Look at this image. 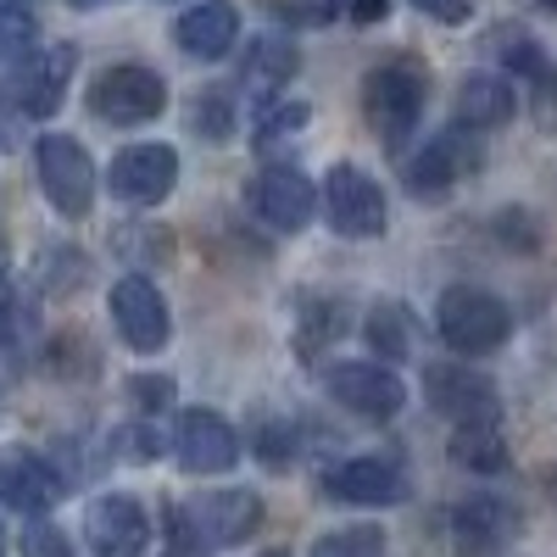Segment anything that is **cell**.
Segmentation results:
<instances>
[{
    "mask_svg": "<svg viewBox=\"0 0 557 557\" xmlns=\"http://www.w3.org/2000/svg\"><path fill=\"white\" fill-rule=\"evenodd\" d=\"M0 268H7V235H0Z\"/></svg>",
    "mask_w": 557,
    "mask_h": 557,
    "instance_id": "obj_39",
    "label": "cell"
},
{
    "mask_svg": "<svg viewBox=\"0 0 557 557\" xmlns=\"http://www.w3.org/2000/svg\"><path fill=\"white\" fill-rule=\"evenodd\" d=\"M546 491H552V496H557V474H546Z\"/></svg>",
    "mask_w": 557,
    "mask_h": 557,
    "instance_id": "obj_40",
    "label": "cell"
},
{
    "mask_svg": "<svg viewBox=\"0 0 557 557\" xmlns=\"http://www.w3.org/2000/svg\"><path fill=\"white\" fill-rule=\"evenodd\" d=\"M480 162H485L480 134H469V128H446V134H435L430 146L401 168V178H407V190H412V196H424V201H430V196H446L451 184H462Z\"/></svg>",
    "mask_w": 557,
    "mask_h": 557,
    "instance_id": "obj_11",
    "label": "cell"
},
{
    "mask_svg": "<svg viewBox=\"0 0 557 557\" xmlns=\"http://www.w3.org/2000/svg\"><path fill=\"white\" fill-rule=\"evenodd\" d=\"M435 330L457 357H491L513 335V312L502 296L480 290V285H451L435 301Z\"/></svg>",
    "mask_w": 557,
    "mask_h": 557,
    "instance_id": "obj_2",
    "label": "cell"
},
{
    "mask_svg": "<svg viewBox=\"0 0 557 557\" xmlns=\"http://www.w3.org/2000/svg\"><path fill=\"white\" fill-rule=\"evenodd\" d=\"M173 184H178V151L162 139H139V146H123L112 157V196L123 207H157L173 196Z\"/></svg>",
    "mask_w": 557,
    "mask_h": 557,
    "instance_id": "obj_10",
    "label": "cell"
},
{
    "mask_svg": "<svg viewBox=\"0 0 557 557\" xmlns=\"http://www.w3.org/2000/svg\"><path fill=\"white\" fill-rule=\"evenodd\" d=\"M12 330H17V307H12V296L0 290V346L12 341Z\"/></svg>",
    "mask_w": 557,
    "mask_h": 557,
    "instance_id": "obj_36",
    "label": "cell"
},
{
    "mask_svg": "<svg viewBox=\"0 0 557 557\" xmlns=\"http://www.w3.org/2000/svg\"><path fill=\"white\" fill-rule=\"evenodd\" d=\"M34 51V12L0 7V57H28Z\"/></svg>",
    "mask_w": 557,
    "mask_h": 557,
    "instance_id": "obj_30",
    "label": "cell"
},
{
    "mask_svg": "<svg viewBox=\"0 0 557 557\" xmlns=\"http://www.w3.org/2000/svg\"><path fill=\"white\" fill-rule=\"evenodd\" d=\"M524 530V513L502 496H457L446 507V541L462 557H491L502 546H513Z\"/></svg>",
    "mask_w": 557,
    "mask_h": 557,
    "instance_id": "obj_7",
    "label": "cell"
},
{
    "mask_svg": "<svg viewBox=\"0 0 557 557\" xmlns=\"http://www.w3.org/2000/svg\"><path fill=\"white\" fill-rule=\"evenodd\" d=\"M162 107H168V84L139 62H112L89 78V112L112 128H139L162 117Z\"/></svg>",
    "mask_w": 557,
    "mask_h": 557,
    "instance_id": "obj_3",
    "label": "cell"
},
{
    "mask_svg": "<svg viewBox=\"0 0 557 557\" xmlns=\"http://www.w3.org/2000/svg\"><path fill=\"white\" fill-rule=\"evenodd\" d=\"M0 502L17 507V513H28V519H45L62 502V474L39 451L12 446L7 457H0Z\"/></svg>",
    "mask_w": 557,
    "mask_h": 557,
    "instance_id": "obj_17",
    "label": "cell"
},
{
    "mask_svg": "<svg viewBox=\"0 0 557 557\" xmlns=\"http://www.w3.org/2000/svg\"><path fill=\"white\" fill-rule=\"evenodd\" d=\"M341 318H346V312H341L335 301H301V330H296V351H307V357H312V351H318L323 341H335V335H341Z\"/></svg>",
    "mask_w": 557,
    "mask_h": 557,
    "instance_id": "obj_27",
    "label": "cell"
},
{
    "mask_svg": "<svg viewBox=\"0 0 557 557\" xmlns=\"http://www.w3.org/2000/svg\"><path fill=\"white\" fill-rule=\"evenodd\" d=\"M412 7L435 23H469L474 17V0H412Z\"/></svg>",
    "mask_w": 557,
    "mask_h": 557,
    "instance_id": "obj_34",
    "label": "cell"
},
{
    "mask_svg": "<svg viewBox=\"0 0 557 557\" xmlns=\"http://www.w3.org/2000/svg\"><path fill=\"white\" fill-rule=\"evenodd\" d=\"M0 7H17V12H34V7H39V0H0Z\"/></svg>",
    "mask_w": 557,
    "mask_h": 557,
    "instance_id": "obj_38",
    "label": "cell"
},
{
    "mask_svg": "<svg viewBox=\"0 0 557 557\" xmlns=\"http://www.w3.org/2000/svg\"><path fill=\"white\" fill-rule=\"evenodd\" d=\"M307 117H312L307 101H268V107L257 112V146H278V139L301 134Z\"/></svg>",
    "mask_w": 557,
    "mask_h": 557,
    "instance_id": "obj_26",
    "label": "cell"
},
{
    "mask_svg": "<svg viewBox=\"0 0 557 557\" xmlns=\"http://www.w3.org/2000/svg\"><path fill=\"white\" fill-rule=\"evenodd\" d=\"M296 67H301L296 45H285V39H257L251 51H246L240 78L257 89V96H273V89H285V84L296 78Z\"/></svg>",
    "mask_w": 557,
    "mask_h": 557,
    "instance_id": "obj_21",
    "label": "cell"
},
{
    "mask_svg": "<svg viewBox=\"0 0 557 557\" xmlns=\"http://www.w3.org/2000/svg\"><path fill=\"white\" fill-rule=\"evenodd\" d=\"M34 168H39V190L45 201H51L62 218H89V207H96V162H89V151L78 146V139L67 134H45L34 146Z\"/></svg>",
    "mask_w": 557,
    "mask_h": 557,
    "instance_id": "obj_4",
    "label": "cell"
},
{
    "mask_svg": "<svg viewBox=\"0 0 557 557\" xmlns=\"http://www.w3.org/2000/svg\"><path fill=\"white\" fill-rule=\"evenodd\" d=\"M173 451L190 474H228L240 462V435L212 407H184L173 424Z\"/></svg>",
    "mask_w": 557,
    "mask_h": 557,
    "instance_id": "obj_12",
    "label": "cell"
},
{
    "mask_svg": "<svg viewBox=\"0 0 557 557\" xmlns=\"http://www.w3.org/2000/svg\"><path fill=\"white\" fill-rule=\"evenodd\" d=\"M246 201H251V212H257L268 228H278V235H296V228H307V218H312V207H318V190H312V178H307L301 168L273 162V168H262V173L246 184Z\"/></svg>",
    "mask_w": 557,
    "mask_h": 557,
    "instance_id": "obj_15",
    "label": "cell"
},
{
    "mask_svg": "<svg viewBox=\"0 0 557 557\" xmlns=\"http://www.w3.org/2000/svg\"><path fill=\"white\" fill-rule=\"evenodd\" d=\"M190 519H196V530H201V541L212 552L218 546H240L262 524V502H257V491H218V496L190 502Z\"/></svg>",
    "mask_w": 557,
    "mask_h": 557,
    "instance_id": "obj_18",
    "label": "cell"
},
{
    "mask_svg": "<svg viewBox=\"0 0 557 557\" xmlns=\"http://www.w3.org/2000/svg\"><path fill=\"white\" fill-rule=\"evenodd\" d=\"M312 557H385V530L380 524H346L312 541Z\"/></svg>",
    "mask_w": 557,
    "mask_h": 557,
    "instance_id": "obj_23",
    "label": "cell"
},
{
    "mask_svg": "<svg viewBox=\"0 0 557 557\" xmlns=\"http://www.w3.org/2000/svg\"><path fill=\"white\" fill-rule=\"evenodd\" d=\"M84 541L96 557H139L151 546V519H146V502L128 496V491H112V496H96L84 513Z\"/></svg>",
    "mask_w": 557,
    "mask_h": 557,
    "instance_id": "obj_14",
    "label": "cell"
},
{
    "mask_svg": "<svg viewBox=\"0 0 557 557\" xmlns=\"http://www.w3.org/2000/svg\"><path fill=\"white\" fill-rule=\"evenodd\" d=\"M424 396L441 418H451V424H496L502 412V396L496 385L480 374V368H462V362H435L424 368Z\"/></svg>",
    "mask_w": 557,
    "mask_h": 557,
    "instance_id": "obj_9",
    "label": "cell"
},
{
    "mask_svg": "<svg viewBox=\"0 0 557 557\" xmlns=\"http://www.w3.org/2000/svg\"><path fill=\"white\" fill-rule=\"evenodd\" d=\"M190 128H196L201 139H228V128H235V107H228L223 89H207V96H196Z\"/></svg>",
    "mask_w": 557,
    "mask_h": 557,
    "instance_id": "obj_29",
    "label": "cell"
},
{
    "mask_svg": "<svg viewBox=\"0 0 557 557\" xmlns=\"http://www.w3.org/2000/svg\"><path fill=\"white\" fill-rule=\"evenodd\" d=\"M491 45L502 51V62L513 67V73H530V78H546V51L530 39V34H519V28H502V34H491Z\"/></svg>",
    "mask_w": 557,
    "mask_h": 557,
    "instance_id": "obj_28",
    "label": "cell"
},
{
    "mask_svg": "<svg viewBox=\"0 0 557 557\" xmlns=\"http://www.w3.org/2000/svg\"><path fill=\"white\" fill-rule=\"evenodd\" d=\"M323 212H330V228L346 240L385 235V190L351 162H335L330 178H323Z\"/></svg>",
    "mask_w": 557,
    "mask_h": 557,
    "instance_id": "obj_8",
    "label": "cell"
},
{
    "mask_svg": "<svg viewBox=\"0 0 557 557\" xmlns=\"http://www.w3.org/2000/svg\"><path fill=\"white\" fill-rule=\"evenodd\" d=\"M173 39H178V51L196 57V62L228 57V51H235V39H240V12H235V0H201V7H190V12L178 17Z\"/></svg>",
    "mask_w": 557,
    "mask_h": 557,
    "instance_id": "obj_19",
    "label": "cell"
},
{
    "mask_svg": "<svg viewBox=\"0 0 557 557\" xmlns=\"http://www.w3.org/2000/svg\"><path fill=\"white\" fill-rule=\"evenodd\" d=\"M330 502H351V507H396L407 496V469L385 451H368V457H346L335 462L330 474L318 480Z\"/></svg>",
    "mask_w": 557,
    "mask_h": 557,
    "instance_id": "obj_13",
    "label": "cell"
},
{
    "mask_svg": "<svg viewBox=\"0 0 557 557\" xmlns=\"http://www.w3.org/2000/svg\"><path fill=\"white\" fill-rule=\"evenodd\" d=\"M451 457L469 474H502L507 469V441H502L496 424H462V430H451Z\"/></svg>",
    "mask_w": 557,
    "mask_h": 557,
    "instance_id": "obj_22",
    "label": "cell"
},
{
    "mask_svg": "<svg viewBox=\"0 0 557 557\" xmlns=\"http://www.w3.org/2000/svg\"><path fill=\"white\" fill-rule=\"evenodd\" d=\"M346 12H351L357 23H380V17L391 12V0H346Z\"/></svg>",
    "mask_w": 557,
    "mask_h": 557,
    "instance_id": "obj_35",
    "label": "cell"
},
{
    "mask_svg": "<svg viewBox=\"0 0 557 557\" xmlns=\"http://www.w3.org/2000/svg\"><path fill=\"white\" fill-rule=\"evenodd\" d=\"M541 7H546V12H557V0H541Z\"/></svg>",
    "mask_w": 557,
    "mask_h": 557,
    "instance_id": "obj_41",
    "label": "cell"
},
{
    "mask_svg": "<svg viewBox=\"0 0 557 557\" xmlns=\"http://www.w3.org/2000/svg\"><path fill=\"white\" fill-rule=\"evenodd\" d=\"M262 557H285V552H262Z\"/></svg>",
    "mask_w": 557,
    "mask_h": 557,
    "instance_id": "obj_42",
    "label": "cell"
},
{
    "mask_svg": "<svg viewBox=\"0 0 557 557\" xmlns=\"http://www.w3.org/2000/svg\"><path fill=\"white\" fill-rule=\"evenodd\" d=\"M513 112H519V96L502 73H469L457 84V128L485 134V128L513 123Z\"/></svg>",
    "mask_w": 557,
    "mask_h": 557,
    "instance_id": "obj_20",
    "label": "cell"
},
{
    "mask_svg": "<svg viewBox=\"0 0 557 557\" xmlns=\"http://www.w3.org/2000/svg\"><path fill=\"white\" fill-rule=\"evenodd\" d=\"M330 396L346 412L374 418V424H385V418H396L407 407V385H401L396 368H385V362H335L330 368Z\"/></svg>",
    "mask_w": 557,
    "mask_h": 557,
    "instance_id": "obj_16",
    "label": "cell"
},
{
    "mask_svg": "<svg viewBox=\"0 0 557 557\" xmlns=\"http://www.w3.org/2000/svg\"><path fill=\"white\" fill-rule=\"evenodd\" d=\"M268 7L278 17H290V23H330L346 0H268Z\"/></svg>",
    "mask_w": 557,
    "mask_h": 557,
    "instance_id": "obj_32",
    "label": "cell"
},
{
    "mask_svg": "<svg viewBox=\"0 0 557 557\" xmlns=\"http://www.w3.org/2000/svg\"><path fill=\"white\" fill-rule=\"evenodd\" d=\"M73 73H78V51L73 45H34V51L12 67V78H7V101L23 112V117H57V107L67 101V84H73Z\"/></svg>",
    "mask_w": 557,
    "mask_h": 557,
    "instance_id": "obj_5",
    "label": "cell"
},
{
    "mask_svg": "<svg viewBox=\"0 0 557 557\" xmlns=\"http://www.w3.org/2000/svg\"><path fill=\"white\" fill-rule=\"evenodd\" d=\"M162 535H168V557H212V546L201 541V530L190 519V502L162 507Z\"/></svg>",
    "mask_w": 557,
    "mask_h": 557,
    "instance_id": "obj_25",
    "label": "cell"
},
{
    "mask_svg": "<svg viewBox=\"0 0 557 557\" xmlns=\"http://www.w3.org/2000/svg\"><path fill=\"white\" fill-rule=\"evenodd\" d=\"M23 557H73V541L57 530V524H28L23 530Z\"/></svg>",
    "mask_w": 557,
    "mask_h": 557,
    "instance_id": "obj_31",
    "label": "cell"
},
{
    "mask_svg": "<svg viewBox=\"0 0 557 557\" xmlns=\"http://www.w3.org/2000/svg\"><path fill=\"white\" fill-rule=\"evenodd\" d=\"M424 101H430V73L412 57H391L362 78V117L385 146H407V134L424 117Z\"/></svg>",
    "mask_w": 557,
    "mask_h": 557,
    "instance_id": "obj_1",
    "label": "cell"
},
{
    "mask_svg": "<svg viewBox=\"0 0 557 557\" xmlns=\"http://www.w3.org/2000/svg\"><path fill=\"white\" fill-rule=\"evenodd\" d=\"M368 346H374L380 357H407V346H412V330H407V312L401 307H391V301H380L374 312H368Z\"/></svg>",
    "mask_w": 557,
    "mask_h": 557,
    "instance_id": "obj_24",
    "label": "cell"
},
{
    "mask_svg": "<svg viewBox=\"0 0 557 557\" xmlns=\"http://www.w3.org/2000/svg\"><path fill=\"white\" fill-rule=\"evenodd\" d=\"M128 396L139 412H168L173 401V380H128Z\"/></svg>",
    "mask_w": 557,
    "mask_h": 557,
    "instance_id": "obj_33",
    "label": "cell"
},
{
    "mask_svg": "<svg viewBox=\"0 0 557 557\" xmlns=\"http://www.w3.org/2000/svg\"><path fill=\"white\" fill-rule=\"evenodd\" d=\"M107 307H112V330H117V341H123L128 351L151 357V351L168 346L173 318H168L162 290L151 285L146 273H123L117 285H112V296H107Z\"/></svg>",
    "mask_w": 557,
    "mask_h": 557,
    "instance_id": "obj_6",
    "label": "cell"
},
{
    "mask_svg": "<svg viewBox=\"0 0 557 557\" xmlns=\"http://www.w3.org/2000/svg\"><path fill=\"white\" fill-rule=\"evenodd\" d=\"M67 7H78V12H96V7H112V0H67Z\"/></svg>",
    "mask_w": 557,
    "mask_h": 557,
    "instance_id": "obj_37",
    "label": "cell"
}]
</instances>
